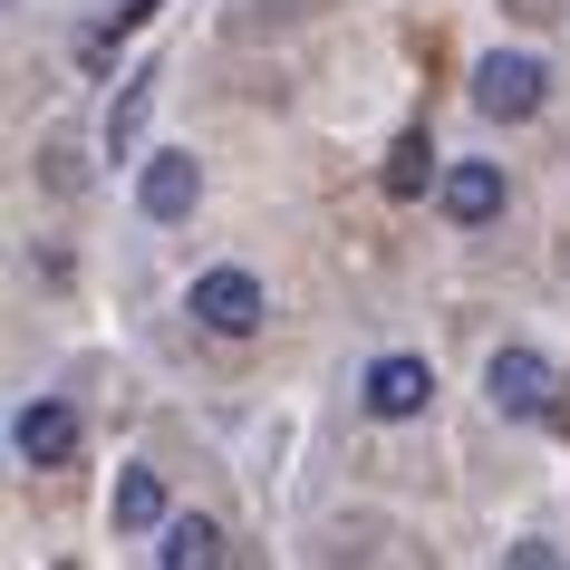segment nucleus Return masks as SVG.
I'll return each instance as SVG.
<instances>
[{"mask_svg": "<svg viewBox=\"0 0 570 570\" xmlns=\"http://www.w3.org/2000/svg\"><path fill=\"white\" fill-rule=\"evenodd\" d=\"M425 396H435V367L406 358V348L367 367V416H387V425H396V416H425Z\"/></svg>", "mask_w": 570, "mask_h": 570, "instance_id": "423d86ee", "label": "nucleus"}, {"mask_svg": "<svg viewBox=\"0 0 570 570\" xmlns=\"http://www.w3.org/2000/svg\"><path fill=\"white\" fill-rule=\"evenodd\" d=\"M512 10H522V20H551V0H512Z\"/></svg>", "mask_w": 570, "mask_h": 570, "instance_id": "f8f14e48", "label": "nucleus"}, {"mask_svg": "<svg viewBox=\"0 0 570 570\" xmlns=\"http://www.w3.org/2000/svg\"><path fill=\"white\" fill-rule=\"evenodd\" d=\"M425 175H435V146H425V126H406V136H396V155H387V194H396V204H416Z\"/></svg>", "mask_w": 570, "mask_h": 570, "instance_id": "9d476101", "label": "nucleus"}, {"mask_svg": "<svg viewBox=\"0 0 570 570\" xmlns=\"http://www.w3.org/2000/svg\"><path fill=\"white\" fill-rule=\"evenodd\" d=\"M155 561H165V570H204V561H223V532H213L204 512H175L165 541H155Z\"/></svg>", "mask_w": 570, "mask_h": 570, "instance_id": "6e6552de", "label": "nucleus"}, {"mask_svg": "<svg viewBox=\"0 0 570 570\" xmlns=\"http://www.w3.org/2000/svg\"><path fill=\"white\" fill-rule=\"evenodd\" d=\"M445 213L454 223H493V213H503V165H454L445 175Z\"/></svg>", "mask_w": 570, "mask_h": 570, "instance_id": "0eeeda50", "label": "nucleus"}, {"mask_svg": "<svg viewBox=\"0 0 570 570\" xmlns=\"http://www.w3.org/2000/svg\"><path fill=\"white\" fill-rule=\"evenodd\" d=\"M194 204H204V165H194V155H146V175H136V213H146V223H184Z\"/></svg>", "mask_w": 570, "mask_h": 570, "instance_id": "20e7f679", "label": "nucleus"}, {"mask_svg": "<svg viewBox=\"0 0 570 570\" xmlns=\"http://www.w3.org/2000/svg\"><path fill=\"white\" fill-rule=\"evenodd\" d=\"M483 387H493V406H503V416H532V425L561 416V377H551V358H541V348H493Z\"/></svg>", "mask_w": 570, "mask_h": 570, "instance_id": "f257e3e1", "label": "nucleus"}, {"mask_svg": "<svg viewBox=\"0 0 570 570\" xmlns=\"http://www.w3.org/2000/svg\"><path fill=\"white\" fill-rule=\"evenodd\" d=\"M541 97H551V68H541V59H503V49H493V59L474 68V107H483L493 126L541 117Z\"/></svg>", "mask_w": 570, "mask_h": 570, "instance_id": "f03ea898", "label": "nucleus"}, {"mask_svg": "<svg viewBox=\"0 0 570 570\" xmlns=\"http://www.w3.org/2000/svg\"><path fill=\"white\" fill-rule=\"evenodd\" d=\"M10 445H20V464H68V454H78V406L30 396V406L10 416Z\"/></svg>", "mask_w": 570, "mask_h": 570, "instance_id": "39448f33", "label": "nucleus"}, {"mask_svg": "<svg viewBox=\"0 0 570 570\" xmlns=\"http://www.w3.org/2000/svg\"><path fill=\"white\" fill-rule=\"evenodd\" d=\"M117 532H165V483H155L146 464L117 474Z\"/></svg>", "mask_w": 570, "mask_h": 570, "instance_id": "1a4fd4ad", "label": "nucleus"}, {"mask_svg": "<svg viewBox=\"0 0 570 570\" xmlns=\"http://www.w3.org/2000/svg\"><path fill=\"white\" fill-rule=\"evenodd\" d=\"M146 97H155V78H136V88L117 97V117H107V146H126V136L146 126Z\"/></svg>", "mask_w": 570, "mask_h": 570, "instance_id": "9b49d317", "label": "nucleus"}, {"mask_svg": "<svg viewBox=\"0 0 570 570\" xmlns=\"http://www.w3.org/2000/svg\"><path fill=\"white\" fill-rule=\"evenodd\" d=\"M262 309H271V291L252 281V271H204V281H194V320H204L213 338H252Z\"/></svg>", "mask_w": 570, "mask_h": 570, "instance_id": "7ed1b4c3", "label": "nucleus"}]
</instances>
